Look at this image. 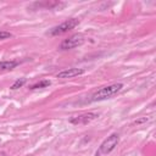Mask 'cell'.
Here are the masks:
<instances>
[{
	"label": "cell",
	"instance_id": "obj_2",
	"mask_svg": "<svg viewBox=\"0 0 156 156\" xmlns=\"http://www.w3.org/2000/svg\"><path fill=\"white\" fill-rule=\"evenodd\" d=\"M119 141V135L117 133H112L110 136H107L99 146V149L96 150L95 152V156H104V155H107L110 154L118 144Z\"/></svg>",
	"mask_w": 156,
	"mask_h": 156
},
{
	"label": "cell",
	"instance_id": "obj_3",
	"mask_svg": "<svg viewBox=\"0 0 156 156\" xmlns=\"http://www.w3.org/2000/svg\"><path fill=\"white\" fill-rule=\"evenodd\" d=\"M78 24H79V21H78L77 18H69V20H67V21L62 22L61 24H58V26H56V27L51 28V29L49 30V34H50V35H52V37L61 35V34L67 33L68 30H71V29L76 28Z\"/></svg>",
	"mask_w": 156,
	"mask_h": 156
},
{
	"label": "cell",
	"instance_id": "obj_5",
	"mask_svg": "<svg viewBox=\"0 0 156 156\" xmlns=\"http://www.w3.org/2000/svg\"><path fill=\"white\" fill-rule=\"evenodd\" d=\"M98 117H99V113L85 112V113H82V115H78V116H73L68 121H69V123H72L74 126H78V124H88V123H90L91 121H94Z\"/></svg>",
	"mask_w": 156,
	"mask_h": 156
},
{
	"label": "cell",
	"instance_id": "obj_11",
	"mask_svg": "<svg viewBox=\"0 0 156 156\" xmlns=\"http://www.w3.org/2000/svg\"><path fill=\"white\" fill-rule=\"evenodd\" d=\"M12 34L10 32H6V30H0V40H4V39H9L11 38Z\"/></svg>",
	"mask_w": 156,
	"mask_h": 156
},
{
	"label": "cell",
	"instance_id": "obj_6",
	"mask_svg": "<svg viewBox=\"0 0 156 156\" xmlns=\"http://www.w3.org/2000/svg\"><path fill=\"white\" fill-rule=\"evenodd\" d=\"M85 71L83 68H76V67H72V68H67V69H63L61 72H58L56 74L57 78H73V77H77V76H80L83 74Z\"/></svg>",
	"mask_w": 156,
	"mask_h": 156
},
{
	"label": "cell",
	"instance_id": "obj_10",
	"mask_svg": "<svg viewBox=\"0 0 156 156\" xmlns=\"http://www.w3.org/2000/svg\"><path fill=\"white\" fill-rule=\"evenodd\" d=\"M26 83V78H21V79H17L12 85H11V89L12 90H16V89H18V88H21L23 84Z\"/></svg>",
	"mask_w": 156,
	"mask_h": 156
},
{
	"label": "cell",
	"instance_id": "obj_1",
	"mask_svg": "<svg viewBox=\"0 0 156 156\" xmlns=\"http://www.w3.org/2000/svg\"><path fill=\"white\" fill-rule=\"evenodd\" d=\"M122 88H123L122 83H113L110 85L101 87L90 96V101H101L105 99H110L113 95H116L117 93H119L122 90Z\"/></svg>",
	"mask_w": 156,
	"mask_h": 156
},
{
	"label": "cell",
	"instance_id": "obj_9",
	"mask_svg": "<svg viewBox=\"0 0 156 156\" xmlns=\"http://www.w3.org/2000/svg\"><path fill=\"white\" fill-rule=\"evenodd\" d=\"M51 84V82L49 80V79H43V80H40V82H38V83H35V84H33L29 89H39V88H46V87H49Z\"/></svg>",
	"mask_w": 156,
	"mask_h": 156
},
{
	"label": "cell",
	"instance_id": "obj_7",
	"mask_svg": "<svg viewBox=\"0 0 156 156\" xmlns=\"http://www.w3.org/2000/svg\"><path fill=\"white\" fill-rule=\"evenodd\" d=\"M20 65V61L17 60H6V61H0V71H11L16 68Z\"/></svg>",
	"mask_w": 156,
	"mask_h": 156
},
{
	"label": "cell",
	"instance_id": "obj_4",
	"mask_svg": "<svg viewBox=\"0 0 156 156\" xmlns=\"http://www.w3.org/2000/svg\"><path fill=\"white\" fill-rule=\"evenodd\" d=\"M83 43H84V35L80 33H77V34H73L69 38L65 39L61 43L60 49L61 50H71V49H74L77 46H80Z\"/></svg>",
	"mask_w": 156,
	"mask_h": 156
},
{
	"label": "cell",
	"instance_id": "obj_8",
	"mask_svg": "<svg viewBox=\"0 0 156 156\" xmlns=\"http://www.w3.org/2000/svg\"><path fill=\"white\" fill-rule=\"evenodd\" d=\"M34 5H37L39 7H46V9H56V7L60 9L61 6H65V4L61 1H46V2H40V4L37 2Z\"/></svg>",
	"mask_w": 156,
	"mask_h": 156
}]
</instances>
